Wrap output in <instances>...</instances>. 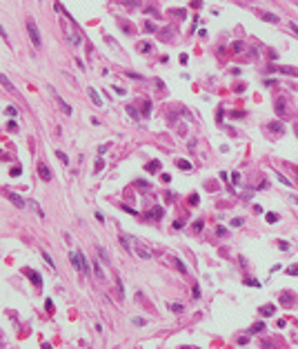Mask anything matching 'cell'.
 <instances>
[{"label":"cell","instance_id":"obj_1","mask_svg":"<svg viewBox=\"0 0 298 349\" xmlns=\"http://www.w3.org/2000/svg\"><path fill=\"white\" fill-rule=\"evenodd\" d=\"M27 31H29V38H31V42L36 45V47H40V31H38V27H36V22L33 20H27Z\"/></svg>","mask_w":298,"mask_h":349},{"label":"cell","instance_id":"obj_2","mask_svg":"<svg viewBox=\"0 0 298 349\" xmlns=\"http://www.w3.org/2000/svg\"><path fill=\"white\" fill-rule=\"evenodd\" d=\"M38 174H40V178H42L45 182H49V180H51V169L47 167V163H42V160L38 163Z\"/></svg>","mask_w":298,"mask_h":349},{"label":"cell","instance_id":"obj_3","mask_svg":"<svg viewBox=\"0 0 298 349\" xmlns=\"http://www.w3.org/2000/svg\"><path fill=\"white\" fill-rule=\"evenodd\" d=\"M25 276L29 278V280H31V282H33V285L38 287V289L42 287V278H40V273H36L33 269H25Z\"/></svg>","mask_w":298,"mask_h":349},{"label":"cell","instance_id":"obj_4","mask_svg":"<svg viewBox=\"0 0 298 349\" xmlns=\"http://www.w3.org/2000/svg\"><path fill=\"white\" fill-rule=\"evenodd\" d=\"M56 102H58V105H60V109H62V114H67V116H71L73 114V109H71V105H67V102H65L60 96H58V93H56Z\"/></svg>","mask_w":298,"mask_h":349},{"label":"cell","instance_id":"obj_5","mask_svg":"<svg viewBox=\"0 0 298 349\" xmlns=\"http://www.w3.org/2000/svg\"><path fill=\"white\" fill-rule=\"evenodd\" d=\"M7 198H9V200H11V202H14L16 207H20V209L25 207V200H22V198L18 196V194H14V191H9V194H7Z\"/></svg>","mask_w":298,"mask_h":349},{"label":"cell","instance_id":"obj_6","mask_svg":"<svg viewBox=\"0 0 298 349\" xmlns=\"http://www.w3.org/2000/svg\"><path fill=\"white\" fill-rule=\"evenodd\" d=\"M89 98L94 100V105H96V107H102V98H100V93H98L94 87H89Z\"/></svg>","mask_w":298,"mask_h":349},{"label":"cell","instance_id":"obj_7","mask_svg":"<svg viewBox=\"0 0 298 349\" xmlns=\"http://www.w3.org/2000/svg\"><path fill=\"white\" fill-rule=\"evenodd\" d=\"M274 311H276L274 305H265V307H260V314H263V316H272Z\"/></svg>","mask_w":298,"mask_h":349},{"label":"cell","instance_id":"obj_8","mask_svg":"<svg viewBox=\"0 0 298 349\" xmlns=\"http://www.w3.org/2000/svg\"><path fill=\"white\" fill-rule=\"evenodd\" d=\"M158 169H160V160H154V163H149V165H147V171H149V174L158 171Z\"/></svg>","mask_w":298,"mask_h":349},{"label":"cell","instance_id":"obj_9","mask_svg":"<svg viewBox=\"0 0 298 349\" xmlns=\"http://www.w3.org/2000/svg\"><path fill=\"white\" fill-rule=\"evenodd\" d=\"M269 129H272V131H276V134H283V127H280V122H278V120H274V122H269Z\"/></svg>","mask_w":298,"mask_h":349},{"label":"cell","instance_id":"obj_10","mask_svg":"<svg viewBox=\"0 0 298 349\" xmlns=\"http://www.w3.org/2000/svg\"><path fill=\"white\" fill-rule=\"evenodd\" d=\"M260 16H263V20H267V22H278V20H280V18H278V16H274V14H260Z\"/></svg>","mask_w":298,"mask_h":349},{"label":"cell","instance_id":"obj_11","mask_svg":"<svg viewBox=\"0 0 298 349\" xmlns=\"http://www.w3.org/2000/svg\"><path fill=\"white\" fill-rule=\"evenodd\" d=\"M0 80H2V87H5L7 91H16V89H14V84H11V82H9V78L5 76V73H2V78H0Z\"/></svg>","mask_w":298,"mask_h":349},{"label":"cell","instance_id":"obj_12","mask_svg":"<svg viewBox=\"0 0 298 349\" xmlns=\"http://www.w3.org/2000/svg\"><path fill=\"white\" fill-rule=\"evenodd\" d=\"M140 114H143V116H149V114H151V102H149V100H145V105H143V109H140Z\"/></svg>","mask_w":298,"mask_h":349},{"label":"cell","instance_id":"obj_13","mask_svg":"<svg viewBox=\"0 0 298 349\" xmlns=\"http://www.w3.org/2000/svg\"><path fill=\"white\" fill-rule=\"evenodd\" d=\"M91 265H94V271H96V276L102 280V278H105V271H102V267L98 265V262H91Z\"/></svg>","mask_w":298,"mask_h":349},{"label":"cell","instance_id":"obj_14","mask_svg":"<svg viewBox=\"0 0 298 349\" xmlns=\"http://www.w3.org/2000/svg\"><path fill=\"white\" fill-rule=\"evenodd\" d=\"M127 114H129V116H131L134 120H138V118H140V114H138V111H136V109H134L131 105H127Z\"/></svg>","mask_w":298,"mask_h":349},{"label":"cell","instance_id":"obj_15","mask_svg":"<svg viewBox=\"0 0 298 349\" xmlns=\"http://www.w3.org/2000/svg\"><path fill=\"white\" fill-rule=\"evenodd\" d=\"M116 282H118V294H120V298H123L125 296V289H123V278H120L118 273H116Z\"/></svg>","mask_w":298,"mask_h":349},{"label":"cell","instance_id":"obj_16","mask_svg":"<svg viewBox=\"0 0 298 349\" xmlns=\"http://www.w3.org/2000/svg\"><path fill=\"white\" fill-rule=\"evenodd\" d=\"M263 329H265V323H256V325H251V334H258Z\"/></svg>","mask_w":298,"mask_h":349},{"label":"cell","instance_id":"obj_17","mask_svg":"<svg viewBox=\"0 0 298 349\" xmlns=\"http://www.w3.org/2000/svg\"><path fill=\"white\" fill-rule=\"evenodd\" d=\"M176 167H178V169H185V171H189V169H191V165L185 163V160H178V163H176Z\"/></svg>","mask_w":298,"mask_h":349},{"label":"cell","instance_id":"obj_18","mask_svg":"<svg viewBox=\"0 0 298 349\" xmlns=\"http://www.w3.org/2000/svg\"><path fill=\"white\" fill-rule=\"evenodd\" d=\"M42 258H45V262H47V265H49V267H53V269H56V265H53V260H51V256H49V253H47V251H42Z\"/></svg>","mask_w":298,"mask_h":349},{"label":"cell","instance_id":"obj_19","mask_svg":"<svg viewBox=\"0 0 298 349\" xmlns=\"http://www.w3.org/2000/svg\"><path fill=\"white\" fill-rule=\"evenodd\" d=\"M138 256H143V258H151V251H147L143 247H138Z\"/></svg>","mask_w":298,"mask_h":349},{"label":"cell","instance_id":"obj_20","mask_svg":"<svg viewBox=\"0 0 298 349\" xmlns=\"http://www.w3.org/2000/svg\"><path fill=\"white\" fill-rule=\"evenodd\" d=\"M160 216H163V209L160 207H154L151 209V218H160Z\"/></svg>","mask_w":298,"mask_h":349},{"label":"cell","instance_id":"obj_21","mask_svg":"<svg viewBox=\"0 0 298 349\" xmlns=\"http://www.w3.org/2000/svg\"><path fill=\"white\" fill-rule=\"evenodd\" d=\"M56 156H58V158L62 160L65 165H69V158H67V154H65V151H56Z\"/></svg>","mask_w":298,"mask_h":349},{"label":"cell","instance_id":"obj_22","mask_svg":"<svg viewBox=\"0 0 298 349\" xmlns=\"http://www.w3.org/2000/svg\"><path fill=\"white\" fill-rule=\"evenodd\" d=\"M98 253H100V258H102V260H105L107 265H109V256L105 253V249H102V247H98Z\"/></svg>","mask_w":298,"mask_h":349},{"label":"cell","instance_id":"obj_23","mask_svg":"<svg viewBox=\"0 0 298 349\" xmlns=\"http://www.w3.org/2000/svg\"><path fill=\"white\" fill-rule=\"evenodd\" d=\"M176 269H178L180 273H185V271H187V267H185V265H182L180 260H176Z\"/></svg>","mask_w":298,"mask_h":349},{"label":"cell","instance_id":"obj_24","mask_svg":"<svg viewBox=\"0 0 298 349\" xmlns=\"http://www.w3.org/2000/svg\"><path fill=\"white\" fill-rule=\"evenodd\" d=\"M245 285H249V287H260V282L251 278V280H245Z\"/></svg>","mask_w":298,"mask_h":349},{"label":"cell","instance_id":"obj_25","mask_svg":"<svg viewBox=\"0 0 298 349\" xmlns=\"http://www.w3.org/2000/svg\"><path fill=\"white\" fill-rule=\"evenodd\" d=\"M169 309H171V311H182V305H178V303H171V305H169Z\"/></svg>","mask_w":298,"mask_h":349},{"label":"cell","instance_id":"obj_26","mask_svg":"<svg viewBox=\"0 0 298 349\" xmlns=\"http://www.w3.org/2000/svg\"><path fill=\"white\" fill-rule=\"evenodd\" d=\"M145 31H156V25L154 22H145Z\"/></svg>","mask_w":298,"mask_h":349},{"label":"cell","instance_id":"obj_27","mask_svg":"<svg viewBox=\"0 0 298 349\" xmlns=\"http://www.w3.org/2000/svg\"><path fill=\"white\" fill-rule=\"evenodd\" d=\"M120 242H123L125 249H129V238H127V236H120Z\"/></svg>","mask_w":298,"mask_h":349},{"label":"cell","instance_id":"obj_28","mask_svg":"<svg viewBox=\"0 0 298 349\" xmlns=\"http://www.w3.org/2000/svg\"><path fill=\"white\" fill-rule=\"evenodd\" d=\"M231 180H234V185H238V182H240V174L234 171V174H231Z\"/></svg>","mask_w":298,"mask_h":349},{"label":"cell","instance_id":"obj_29","mask_svg":"<svg viewBox=\"0 0 298 349\" xmlns=\"http://www.w3.org/2000/svg\"><path fill=\"white\" fill-rule=\"evenodd\" d=\"M29 205L33 207V209H36V211H38V216H45V214L40 211V207H38V202H33V200H29Z\"/></svg>","mask_w":298,"mask_h":349},{"label":"cell","instance_id":"obj_30","mask_svg":"<svg viewBox=\"0 0 298 349\" xmlns=\"http://www.w3.org/2000/svg\"><path fill=\"white\" fill-rule=\"evenodd\" d=\"M240 49H243V42H234L231 45V51H240Z\"/></svg>","mask_w":298,"mask_h":349},{"label":"cell","instance_id":"obj_31","mask_svg":"<svg viewBox=\"0 0 298 349\" xmlns=\"http://www.w3.org/2000/svg\"><path fill=\"white\" fill-rule=\"evenodd\" d=\"M245 220L243 218H236V220H231V227H240V225H243Z\"/></svg>","mask_w":298,"mask_h":349},{"label":"cell","instance_id":"obj_32","mask_svg":"<svg viewBox=\"0 0 298 349\" xmlns=\"http://www.w3.org/2000/svg\"><path fill=\"white\" fill-rule=\"evenodd\" d=\"M134 325H138V327H140V325H145V318H140V316H136V318H134Z\"/></svg>","mask_w":298,"mask_h":349},{"label":"cell","instance_id":"obj_33","mask_svg":"<svg viewBox=\"0 0 298 349\" xmlns=\"http://www.w3.org/2000/svg\"><path fill=\"white\" fill-rule=\"evenodd\" d=\"M16 114H18L16 107H7V116H16Z\"/></svg>","mask_w":298,"mask_h":349},{"label":"cell","instance_id":"obj_34","mask_svg":"<svg viewBox=\"0 0 298 349\" xmlns=\"http://www.w3.org/2000/svg\"><path fill=\"white\" fill-rule=\"evenodd\" d=\"M102 167H105V160H102V158H100V160H98V163H96V171H102Z\"/></svg>","mask_w":298,"mask_h":349},{"label":"cell","instance_id":"obj_35","mask_svg":"<svg viewBox=\"0 0 298 349\" xmlns=\"http://www.w3.org/2000/svg\"><path fill=\"white\" fill-rule=\"evenodd\" d=\"M20 174H22L20 167H11V176H20Z\"/></svg>","mask_w":298,"mask_h":349},{"label":"cell","instance_id":"obj_36","mask_svg":"<svg viewBox=\"0 0 298 349\" xmlns=\"http://www.w3.org/2000/svg\"><path fill=\"white\" fill-rule=\"evenodd\" d=\"M276 220H278L276 214H267V222H276Z\"/></svg>","mask_w":298,"mask_h":349},{"label":"cell","instance_id":"obj_37","mask_svg":"<svg viewBox=\"0 0 298 349\" xmlns=\"http://www.w3.org/2000/svg\"><path fill=\"white\" fill-rule=\"evenodd\" d=\"M276 111H278V114H283V100H276Z\"/></svg>","mask_w":298,"mask_h":349},{"label":"cell","instance_id":"obj_38","mask_svg":"<svg viewBox=\"0 0 298 349\" xmlns=\"http://www.w3.org/2000/svg\"><path fill=\"white\" fill-rule=\"evenodd\" d=\"M278 247H280L283 251H287V249H289V245H287V242H283V240H278Z\"/></svg>","mask_w":298,"mask_h":349},{"label":"cell","instance_id":"obj_39","mask_svg":"<svg viewBox=\"0 0 298 349\" xmlns=\"http://www.w3.org/2000/svg\"><path fill=\"white\" fill-rule=\"evenodd\" d=\"M231 116H234V118H243L245 111H231Z\"/></svg>","mask_w":298,"mask_h":349},{"label":"cell","instance_id":"obj_40","mask_svg":"<svg viewBox=\"0 0 298 349\" xmlns=\"http://www.w3.org/2000/svg\"><path fill=\"white\" fill-rule=\"evenodd\" d=\"M287 273H292V276H298V267H292V269H287Z\"/></svg>","mask_w":298,"mask_h":349},{"label":"cell","instance_id":"obj_41","mask_svg":"<svg viewBox=\"0 0 298 349\" xmlns=\"http://www.w3.org/2000/svg\"><path fill=\"white\" fill-rule=\"evenodd\" d=\"M127 76H131V78H136V80H140L143 76H138V73H134V71H127Z\"/></svg>","mask_w":298,"mask_h":349},{"label":"cell","instance_id":"obj_42","mask_svg":"<svg viewBox=\"0 0 298 349\" xmlns=\"http://www.w3.org/2000/svg\"><path fill=\"white\" fill-rule=\"evenodd\" d=\"M194 298H200V289H198V285L194 287Z\"/></svg>","mask_w":298,"mask_h":349},{"label":"cell","instance_id":"obj_43","mask_svg":"<svg viewBox=\"0 0 298 349\" xmlns=\"http://www.w3.org/2000/svg\"><path fill=\"white\" fill-rule=\"evenodd\" d=\"M289 27H292V29H294L296 33H298V25H294V22H289Z\"/></svg>","mask_w":298,"mask_h":349}]
</instances>
